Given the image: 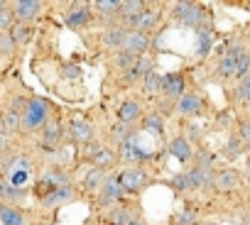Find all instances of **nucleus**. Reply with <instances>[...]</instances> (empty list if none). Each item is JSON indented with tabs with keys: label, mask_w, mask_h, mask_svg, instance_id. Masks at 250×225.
Here are the masks:
<instances>
[{
	"label": "nucleus",
	"mask_w": 250,
	"mask_h": 225,
	"mask_svg": "<svg viewBox=\"0 0 250 225\" xmlns=\"http://www.w3.org/2000/svg\"><path fill=\"white\" fill-rule=\"evenodd\" d=\"M248 174H250V167H248Z\"/></svg>",
	"instance_id": "47"
},
{
	"label": "nucleus",
	"mask_w": 250,
	"mask_h": 225,
	"mask_svg": "<svg viewBox=\"0 0 250 225\" xmlns=\"http://www.w3.org/2000/svg\"><path fill=\"white\" fill-rule=\"evenodd\" d=\"M93 135H96V130H93L91 123H86V120H81V118H74V120L69 123V137H71L74 142L88 145V142H93Z\"/></svg>",
	"instance_id": "9"
},
{
	"label": "nucleus",
	"mask_w": 250,
	"mask_h": 225,
	"mask_svg": "<svg viewBox=\"0 0 250 225\" xmlns=\"http://www.w3.org/2000/svg\"><path fill=\"white\" fill-rule=\"evenodd\" d=\"M208 52H211V32L206 27H201L196 32V54L199 56H206Z\"/></svg>",
	"instance_id": "31"
},
{
	"label": "nucleus",
	"mask_w": 250,
	"mask_h": 225,
	"mask_svg": "<svg viewBox=\"0 0 250 225\" xmlns=\"http://www.w3.org/2000/svg\"><path fill=\"white\" fill-rule=\"evenodd\" d=\"M91 5H86V3H76V5H71L69 8V13L64 15V20H66V25L71 27V30H81V27H86L88 22H91Z\"/></svg>",
	"instance_id": "7"
},
{
	"label": "nucleus",
	"mask_w": 250,
	"mask_h": 225,
	"mask_svg": "<svg viewBox=\"0 0 250 225\" xmlns=\"http://www.w3.org/2000/svg\"><path fill=\"white\" fill-rule=\"evenodd\" d=\"M152 47V39L150 35L145 32H135V30H128V35H125V42H123V52H128L133 56H145Z\"/></svg>",
	"instance_id": "5"
},
{
	"label": "nucleus",
	"mask_w": 250,
	"mask_h": 225,
	"mask_svg": "<svg viewBox=\"0 0 250 225\" xmlns=\"http://www.w3.org/2000/svg\"><path fill=\"white\" fill-rule=\"evenodd\" d=\"M201 95H196V93H184L177 103H174V110L177 112H182V115H199L201 112Z\"/></svg>",
	"instance_id": "13"
},
{
	"label": "nucleus",
	"mask_w": 250,
	"mask_h": 225,
	"mask_svg": "<svg viewBox=\"0 0 250 225\" xmlns=\"http://www.w3.org/2000/svg\"><path fill=\"white\" fill-rule=\"evenodd\" d=\"M118 181H120V188L125 193H138L140 188L147 186L150 176H147V171L143 167H130V169H123L118 174Z\"/></svg>",
	"instance_id": "2"
},
{
	"label": "nucleus",
	"mask_w": 250,
	"mask_h": 225,
	"mask_svg": "<svg viewBox=\"0 0 250 225\" xmlns=\"http://www.w3.org/2000/svg\"><path fill=\"white\" fill-rule=\"evenodd\" d=\"M162 93L169 98V100H179L184 93H187V81L182 74H167L162 76Z\"/></svg>",
	"instance_id": "8"
},
{
	"label": "nucleus",
	"mask_w": 250,
	"mask_h": 225,
	"mask_svg": "<svg viewBox=\"0 0 250 225\" xmlns=\"http://www.w3.org/2000/svg\"><path fill=\"white\" fill-rule=\"evenodd\" d=\"M22 130V118L18 115V112L8 110L3 112V118H0V132H5V135H15Z\"/></svg>",
	"instance_id": "21"
},
{
	"label": "nucleus",
	"mask_w": 250,
	"mask_h": 225,
	"mask_svg": "<svg viewBox=\"0 0 250 225\" xmlns=\"http://www.w3.org/2000/svg\"><path fill=\"white\" fill-rule=\"evenodd\" d=\"M240 145H243V142H240L238 137H230L228 145H226V154H228V157H238V154H240Z\"/></svg>",
	"instance_id": "39"
},
{
	"label": "nucleus",
	"mask_w": 250,
	"mask_h": 225,
	"mask_svg": "<svg viewBox=\"0 0 250 225\" xmlns=\"http://www.w3.org/2000/svg\"><path fill=\"white\" fill-rule=\"evenodd\" d=\"M47 115H49V103L44 98H30L27 108H25V115H22V130L44 128Z\"/></svg>",
	"instance_id": "1"
},
{
	"label": "nucleus",
	"mask_w": 250,
	"mask_h": 225,
	"mask_svg": "<svg viewBox=\"0 0 250 225\" xmlns=\"http://www.w3.org/2000/svg\"><path fill=\"white\" fill-rule=\"evenodd\" d=\"M123 196H125V191L120 188L118 174H110V176H105L103 186L98 188V198H101V203H115V201H120Z\"/></svg>",
	"instance_id": "10"
},
{
	"label": "nucleus",
	"mask_w": 250,
	"mask_h": 225,
	"mask_svg": "<svg viewBox=\"0 0 250 225\" xmlns=\"http://www.w3.org/2000/svg\"><path fill=\"white\" fill-rule=\"evenodd\" d=\"M155 69V61H152V56H140L135 64H133V69H128V71H125V83H135V81H140V78H145L150 71Z\"/></svg>",
	"instance_id": "11"
},
{
	"label": "nucleus",
	"mask_w": 250,
	"mask_h": 225,
	"mask_svg": "<svg viewBox=\"0 0 250 225\" xmlns=\"http://www.w3.org/2000/svg\"><path fill=\"white\" fill-rule=\"evenodd\" d=\"M143 130L150 132V135H157L162 137L165 135V118H162V112H147V115L143 118Z\"/></svg>",
	"instance_id": "19"
},
{
	"label": "nucleus",
	"mask_w": 250,
	"mask_h": 225,
	"mask_svg": "<svg viewBox=\"0 0 250 225\" xmlns=\"http://www.w3.org/2000/svg\"><path fill=\"white\" fill-rule=\"evenodd\" d=\"M62 142V125L57 120H47L42 128V147H47V152H52L54 147H59Z\"/></svg>",
	"instance_id": "15"
},
{
	"label": "nucleus",
	"mask_w": 250,
	"mask_h": 225,
	"mask_svg": "<svg viewBox=\"0 0 250 225\" xmlns=\"http://www.w3.org/2000/svg\"><path fill=\"white\" fill-rule=\"evenodd\" d=\"M238 93H240V98H245V100H250V74L240 81V86H238Z\"/></svg>",
	"instance_id": "40"
},
{
	"label": "nucleus",
	"mask_w": 250,
	"mask_h": 225,
	"mask_svg": "<svg viewBox=\"0 0 250 225\" xmlns=\"http://www.w3.org/2000/svg\"><path fill=\"white\" fill-rule=\"evenodd\" d=\"M138 59H140V56H133V54H128V52H123V49H120V52L115 54V66H118V71L125 74L128 69H133V64H135Z\"/></svg>",
	"instance_id": "34"
},
{
	"label": "nucleus",
	"mask_w": 250,
	"mask_h": 225,
	"mask_svg": "<svg viewBox=\"0 0 250 225\" xmlns=\"http://www.w3.org/2000/svg\"><path fill=\"white\" fill-rule=\"evenodd\" d=\"M238 140H240L243 145H250V120H245V123L240 125V135H238Z\"/></svg>",
	"instance_id": "41"
},
{
	"label": "nucleus",
	"mask_w": 250,
	"mask_h": 225,
	"mask_svg": "<svg viewBox=\"0 0 250 225\" xmlns=\"http://www.w3.org/2000/svg\"><path fill=\"white\" fill-rule=\"evenodd\" d=\"M133 220V215L125 210V208H113L110 213H108V223L110 225H128Z\"/></svg>",
	"instance_id": "35"
},
{
	"label": "nucleus",
	"mask_w": 250,
	"mask_h": 225,
	"mask_svg": "<svg viewBox=\"0 0 250 225\" xmlns=\"http://www.w3.org/2000/svg\"><path fill=\"white\" fill-rule=\"evenodd\" d=\"M10 10H13L15 22L27 25L30 20H35V18L42 13V3H37V0H18V3L10 5Z\"/></svg>",
	"instance_id": "6"
},
{
	"label": "nucleus",
	"mask_w": 250,
	"mask_h": 225,
	"mask_svg": "<svg viewBox=\"0 0 250 225\" xmlns=\"http://www.w3.org/2000/svg\"><path fill=\"white\" fill-rule=\"evenodd\" d=\"M128 225H147V223H145V220H140V218H133Z\"/></svg>",
	"instance_id": "44"
},
{
	"label": "nucleus",
	"mask_w": 250,
	"mask_h": 225,
	"mask_svg": "<svg viewBox=\"0 0 250 225\" xmlns=\"http://www.w3.org/2000/svg\"><path fill=\"white\" fill-rule=\"evenodd\" d=\"M15 25V18H13V10L8 8L5 13H0V32H10Z\"/></svg>",
	"instance_id": "37"
},
{
	"label": "nucleus",
	"mask_w": 250,
	"mask_h": 225,
	"mask_svg": "<svg viewBox=\"0 0 250 225\" xmlns=\"http://www.w3.org/2000/svg\"><path fill=\"white\" fill-rule=\"evenodd\" d=\"M187 179H189V188H191V191L213 186V174H211V169L194 167V169H189V171H187Z\"/></svg>",
	"instance_id": "16"
},
{
	"label": "nucleus",
	"mask_w": 250,
	"mask_h": 225,
	"mask_svg": "<svg viewBox=\"0 0 250 225\" xmlns=\"http://www.w3.org/2000/svg\"><path fill=\"white\" fill-rule=\"evenodd\" d=\"M71 198H74V188H71V184H66V186H59V188L49 191V193L42 196L40 201H42V206H47V208H57V206L69 203Z\"/></svg>",
	"instance_id": "12"
},
{
	"label": "nucleus",
	"mask_w": 250,
	"mask_h": 225,
	"mask_svg": "<svg viewBox=\"0 0 250 225\" xmlns=\"http://www.w3.org/2000/svg\"><path fill=\"white\" fill-rule=\"evenodd\" d=\"M213 186H216L218 191H230V188L238 186V174L230 171V169H223V171H218V174L213 176Z\"/></svg>",
	"instance_id": "22"
},
{
	"label": "nucleus",
	"mask_w": 250,
	"mask_h": 225,
	"mask_svg": "<svg viewBox=\"0 0 250 225\" xmlns=\"http://www.w3.org/2000/svg\"><path fill=\"white\" fill-rule=\"evenodd\" d=\"M125 35H128V30L125 27H108L105 32H103V44L108 47V49H123V42H125Z\"/></svg>",
	"instance_id": "18"
},
{
	"label": "nucleus",
	"mask_w": 250,
	"mask_h": 225,
	"mask_svg": "<svg viewBox=\"0 0 250 225\" xmlns=\"http://www.w3.org/2000/svg\"><path fill=\"white\" fill-rule=\"evenodd\" d=\"M5 167H8V162H5L3 154H0V174H5Z\"/></svg>",
	"instance_id": "43"
},
{
	"label": "nucleus",
	"mask_w": 250,
	"mask_h": 225,
	"mask_svg": "<svg viewBox=\"0 0 250 225\" xmlns=\"http://www.w3.org/2000/svg\"><path fill=\"white\" fill-rule=\"evenodd\" d=\"M172 188H174V191H182V193H184V191H191V188H189L187 171H182V174H177V176L172 179Z\"/></svg>",
	"instance_id": "38"
},
{
	"label": "nucleus",
	"mask_w": 250,
	"mask_h": 225,
	"mask_svg": "<svg viewBox=\"0 0 250 225\" xmlns=\"http://www.w3.org/2000/svg\"><path fill=\"white\" fill-rule=\"evenodd\" d=\"M169 154H172L177 162H182V164H184V162H189V159L194 157V150H191L189 140L179 135V137H174V140L169 142Z\"/></svg>",
	"instance_id": "17"
},
{
	"label": "nucleus",
	"mask_w": 250,
	"mask_h": 225,
	"mask_svg": "<svg viewBox=\"0 0 250 225\" xmlns=\"http://www.w3.org/2000/svg\"><path fill=\"white\" fill-rule=\"evenodd\" d=\"M172 13H174V18H177L182 25L196 27V30H201V25H204V20H206V13H204L199 5H194V3H174V5H172Z\"/></svg>",
	"instance_id": "3"
},
{
	"label": "nucleus",
	"mask_w": 250,
	"mask_h": 225,
	"mask_svg": "<svg viewBox=\"0 0 250 225\" xmlns=\"http://www.w3.org/2000/svg\"><path fill=\"white\" fill-rule=\"evenodd\" d=\"M118 157H120L123 162L133 164V167H138V164H143V162L150 159V154H147L145 150H140V145H138V135L128 137L123 145H118Z\"/></svg>",
	"instance_id": "4"
},
{
	"label": "nucleus",
	"mask_w": 250,
	"mask_h": 225,
	"mask_svg": "<svg viewBox=\"0 0 250 225\" xmlns=\"http://www.w3.org/2000/svg\"><path fill=\"white\" fill-rule=\"evenodd\" d=\"M101 18H118L120 15V0H98L91 5Z\"/></svg>",
	"instance_id": "25"
},
{
	"label": "nucleus",
	"mask_w": 250,
	"mask_h": 225,
	"mask_svg": "<svg viewBox=\"0 0 250 225\" xmlns=\"http://www.w3.org/2000/svg\"><path fill=\"white\" fill-rule=\"evenodd\" d=\"M22 196H25V191H18V186H13L5 176L0 179V198L3 201H8V203L13 201L15 203V201H22Z\"/></svg>",
	"instance_id": "27"
},
{
	"label": "nucleus",
	"mask_w": 250,
	"mask_h": 225,
	"mask_svg": "<svg viewBox=\"0 0 250 225\" xmlns=\"http://www.w3.org/2000/svg\"><path fill=\"white\" fill-rule=\"evenodd\" d=\"M103 181H105V169L93 167V169H88L86 176H83V188H86V191H98V188L103 186Z\"/></svg>",
	"instance_id": "24"
},
{
	"label": "nucleus",
	"mask_w": 250,
	"mask_h": 225,
	"mask_svg": "<svg viewBox=\"0 0 250 225\" xmlns=\"http://www.w3.org/2000/svg\"><path fill=\"white\" fill-rule=\"evenodd\" d=\"M115 164V152L113 150H101L96 157H93V167H98V169H108V167H113Z\"/></svg>",
	"instance_id": "32"
},
{
	"label": "nucleus",
	"mask_w": 250,
	"mask_h": 225,
	"mask_svg": "<svg viewBox=\"0 0 250 225\" xmlns=\"http://www.w3.org/2000/svg\"><path fill=\"white\" fill-rule=\"evenodd\" d=\"M248 74H250V54L238 47V54H235V76L245 78Z\"/></svg>",
	"instance_id": "30"
},
{
	"label": "nucleus",
	"mask_w": 250,
	"mask_h": 225,
	"mask_svg": "<svg viewBox=\"0 0 250 225\" xmlns=\"http://www.w3.org/2000/svg\"><path fill=\"white\" fill-rule=\"evenodd\" d=\"M5 150H8V135L0 132V154H5Z\"/></svg>",
	"instance_id": "42"
},
{
	"label": "nucleus",
	"mask_w": 250,
	"mask_h": 225,
	"mask_svg": "<svg viewBox=\"0 0 250 225\" xmlns=\"http://www.w3.org/2000/svg\"><path fill=\"white\" fill-rule=\"evenodd\" d=\"M10 37H13L15 47H18V44H27V42L32 39V27L15 22V25H13V30H10Z\"/></svg>",
	"instance_id": "29"
},
{
	"label": "nucleus",
	"mask_w": 250,
	"mask_h": 225,
	"mask_svg": "<svg viewBox=\"0 0 250 225\" xmlns=\"http://www.w3.org/2000/svg\"><path fill=\"white\" fill-rule=\"evenodd\" d=\"M8 10V3H3V0H0V13H5Z\"/></svg>",
	"instance_id": "45"
},
{
	"label": "nucleus",
	"mask_w": 250,
	"mask_h": 225,
	"mask_svg": "<svg viewBox=\"0 0 250 225\" xmlns=\"http://www.w3.org/2000/svg\"><path fill=\"white\" fill-rule=\"evenodd\" d=\"M147 5L143 3V0H120V20H128V18H138Z\"/></svg>",
	"instance_id": "23"
},
{
	"label": "nucleus",
	"mask_w": 250,
	"mask_h": 225,
	"mask_svg": "<svg viewBox=\"0 0 250 225\" xmlns=\"http://www.w3.org/2000/svg\"><path fill=\"white\" fill-rule=\"evenodd\" d=\"M235 54H238V47L221 56V64H218V74L221 76H235Z\"/></svg>",
	"instance_id": "28"
},
{
	"label": "nucleus",
	"mask_w": 250,
	"mask_h": 225,
	"mask_svg": "<svg viewBox=\"0 0 250 225\" xmlns=\"http://www.w3.org/2000/svg\"><path fill=\"white\" fill-rule=\"evenodd\" d=\"M243 225H250V218H248V220H243Z\"/></svg>",
	"instance_id": "46"
},
{
	"label": "nucleus",
	"mask_w": 250,
	"mask_h": 225,
	"mask_svg": "<svg viewBox=\"0 0 250 225\" xmlns=\"http://www.w3.org/2000/svg\"><path fill=\"white\" fill-rule=\"evenodd\" d=\"M143 86H145V93L147 95H160L162 93V74L157 69H152L145 78H143Z\"/></svg>",
	"instance_id": "26"
},
{
	"label": "nucleus",
	"mask_w": 250,
	"mask_h": 225,
	"mask_svg": "<svg viewBox=\"0 0 250 225\" xmlns=\"http://www.w3.org/2000/svg\"><path fill=\"white\" fill-rule=\"evenodd\" d=\"M140 115H143V105L138 100H123L118 108V123H123V125L135 123Z\"/></svg>",
	"instance_id": "14"
},
{
	"label": "nucleus",
	"mask_w": 250,
	"mask_h": 225,
	"mask_svg": "<svg viewBox=\"0 0 250 225\" xmlns=\"http://www.w3.org/2000/svg\"><path fill=\"white\" fill-rule=\"evenodd\" d=\"M0 52L3 54H13L15 52V42H13L10 32H0Z\"/></svg>",
	"instance_id": "36"
},
{
	"label": "nucleus",
	"mask_w": 250,
	"mask_h": 225,
	"mask_svg": "<svg viewBox=\"0 0 250 225\" xmlns=\"http://www.w3.org/2000/svg\"><path fill=\"white\" fill-rule=\"evenodd\" d=\"M0 225H25V215L10 203H0Z\"/></svg>",
	"instance_id": "20"
},
{
	"label": "nucleus",
	"mask_w": 250,
	"mask_h": 225,
	"mask_svg": "<svg viewBox=\"0 0 250 225\" xmlns=\"http://www.w3.org/2000/svg\"><path fill=\"white\" fill-rule=\"evenodd\" d=\"M135 132L128 128V125H123V123H115L113 128H110V137H113V142H118V145H123L128 137H133Z\"/></svg>",
	"instance_id": "33"
}]
</instances>
